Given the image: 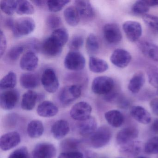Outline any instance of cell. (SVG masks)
<instances>
[{
    "label": "cell",
    "instance_id": "1",
    "mask_svg": "<svg viewBox=\"0 0 158 158\" xmlns=\"http://www.w3.org/2000/svg\"><path fill=\"white\" fill-rule=\"evenodd\" d=\"M35 28V21L31 17H24L15 21L12 31L15 37L19 38L31 34Z\"/></svg>",
    "mask_w": 158,
    "mask_h": 158
},
{
    "label": "cell",
    "instance_id": "2",
    "mask_svg": "<svg viewBox=\"0 0 158 158\" xmlns=\"http://www.w3.org/2000/svg\"><path fill=\"white\" fill-rule=\"evenodd\" d=\"M112 133L109 127L102 126L91 135L90 144L93 148H99L106 146L110 140Z\"/></svg>",
    "mask_w": 158,
    "mask_h": 158
},
{
    "label": "cell",
    "instance_id": "3",
    "mask_svg": "<svg viewBox=\"0 0 158 158\" xmlns=\"http://www.w3.org/2000/svg\"><path fill=\"white\" fill-rule=\"evenodd\" d=\"M85 57L78 51H71L65 56L64 65L71 71H80L85 68Z\"/></svg>",
    "mask_w": 158,
    "mask_h": 158
},
{
    "label": "cell",
    "instance_id": "4",
    "mask_svg": "<svg viewBox=\"0 0 158 158\" xmlns=\"http://www.w3.org/2000/svg\"><path fill=\"white\" fill-rule=\"evenodd\" d=\"M81 92V87L79 85L66 86L59 93V101L63 105H70L80 97Z\"/></svg>",
    "mask_w": 158,
    "mask_h": 158
},
{
    "label": "cell",
    "instance_id": "5",
    "mask_svg": "<svg viewBox=\"0 0 158 158\" xmlns=\"http://www.w3.org/2000/svg\"><path fill=\"white\" fill-rule=\"evenodd\" d=\"M60 40L51 35L43 41L41 46V50L46 56L55 57L59 56L62 51L64 46Z\"/></svg>",
    "mask_w": 158,
    "mask_h": 158
},
{
    "label": "cell",
    "instance_id": "6",
    "mask_svg": "<svg viewBox=\"0 0 158 158\" xmlns=\"http://www.w3.org/2000/svg\"><path fill=\"white\" fill-rule=\"evenodd\" d=\"M114 81L107 76H99L94 78L91 85V89L98 95H106L113 89Z\"/></svg>",
    "mask_w": 158,
    "mask_h": 158
},
{
    "label": "cell",
    "instance_id": "7",
    "mask_svg": "<svg viewBox=\"0 0 158 158\" xmlns=\"http://www.w3.org/2000/svg\"><path fill=\"white\" fill-rule=\"evenodd\" d=\"M41 81L43 87L48 93H55L59 89V79L53 69L49 68L45 70L41 76Z\"/></svg>",
    "mask_w": 158,
    "mask_h": 158
},
{
    "label": "cell",
    "instance_id": "8",
    "mask_svg": "<svg viewBox=\"0 0 158 158\" xmlns=\"http://www.w3.org/2000/svg\"><path fill=\"white\" fill-rule=\"evenodd\" d=\"M92 108L85 102H80L75 104L70 110V115L74 120L82 121L91 116Z\"/></svg>",
    "mask_w": 158,
    "mask_h": 158
},
{
    "label": "cell",
    "instance_id": "9",
    "mask_svg": "<svg viewBox=\"0 0 158 158\" xmlns=\"http://www.w3.org/2000/svg\"><path fill=\"white\" fill-rule=\"evenodd\" d=\"M19 99V93L15 89L5 90L0 96V106L3 110H10L15 107Z\"/></svg>",
    "mask_w": 158,
    "mask_h": 158
},
{
    "label": "cell",
    "instance_id": "10",
    "mask_svg": "<svg viewBox=\"0 0 158 158\" xmlns=\"http://www.w3.org/2000/svg\"><path fill=\"white\" fill-rule=\"evenodd\" d=\"M56 149L54 145L50 143H40L34 148L32 158H54Z\"/></svg>",
    "mask_w": 158,
    "mask_h": 158
},
{
    "label": "cell",
    "instance_id": "11",
    "mask_svg": "<svg viewBox=\"0 0 158 158\" xmlns=\"http://www.w3.org/2000/svg\"><path fill=\"white\" fill-rule=\"evenodd\" d=\"M123 27L127 37L131 42L137 41L142 35V27L138 22L127 21L124 23Z\"/></svg>",
    "mask_w": 158,
    "mask_h": 158
},
{
    "label": "cell",
    "instance_id": "12",
    "mask_svg": "<svg viewBox=\"0 0 158 158\" xmlns=\"http://www.w3.org/2000/svg\"><path fill=\"white\" fill-rule=\"evenodd\" d=\"M103 34L106 41L111 44H117L121 42L122 35L118 25L113 23L104 26Z\"/></svg>",
    "mask_w": 158,
    "mask_h": 158
},
{
    "label": "cell",
    "instance_id": "13",
    "mask_svg": "<svg viewBox=\"0 0 158 158\" xmlns=\"http://www.w3.org/2000/svg\"><path fill=\"white\" fill-rule=\"evenodd\" d=\"M131 54L123 49L115 50L110 58L112 63L120 68L127 67L131 61Z\"/></svg>",
    "mask_w": 158,
    "mask_h": 158
},
{
    "label": "cell",
    "instance_id": "14",
    "mask_svg": "<svg viewBox=\"0 0 158 158\" xmlns=\"http://www.w3.org/2000/svg\"><path fill=\"white\" fill-rule=\"evenodd\" d=\"M21 141V136L18 132H9L1 137L0 148L2 150L7 151L19 145Z\"/></svg>",
    "mask_w": 158,
    "mask_h": 158
},
{
    "label": "cell",
    "instance_id": "15",
    "mask_svg": "<svg viewBox=\"0 0 158 158\" xmlns=\"http://www.w3.org/2000/svg\"><path fill=\"white\" fill-rule=\"evenodd\" d=\"M38 64V57L34 52L30 51L26 52L20 60V67L23 70L27 72L35 71Z\"/></svg>",
    "mask_w": 158,
    "mask_h": 158
},
{
    "label": "cell",
    "instance_id": "16",
    "mask_svg": "<svg viewBox=\"0 0 158 158\" xmlns=\"http://www.w3.org/2000/svg\"><path fill=\"white\" fill-rule=\"evenodd\" d=\"M139 131L135 127H125L120 130L116 135V142L119 145H124L138 137Z\"/></svg>",
    "mask_w": 158,
    "mask_h": 158
},
{
    "label": "cell",
    "instance_id": "17",
    "mask_svg": "<svg viewBox=\"0 0 158 158\" xmlns=\"http://www.w3.org/2000/svg\"><path fill=\"white\" fill-rule=\"evenodd\" d=\"M75 3L80 18L89 20L94 17V10L89 1L77 0L75 2Z\"/></svg>",
    "mask_w": 158,
    "mask_h": 158
},
{
    "label": "cell",
    "instance_id": "18",
    "mask_svg": "<svg viewBox=\"0 0 158 158\" xmlns=\"http://www.w3.org/2000/svg\"><path fill=\"white\" fill-rule=\"evenodd\" d=\"M52 134L54 138L57 139L64 138L70 131L69 123L65 120H58L55 122L51 127Z\"/></svg>",
    "mask_w": 158,
    "mask_h": 158
},
{
    "label": "cell",
    "instance_id": "19",
    "mask_svg": "<svg viewBox=\"0 0 158 158\" xmlns=\"http://www.w3.org/2000/svg\"><path fill=\"white\" fill-rule=\"evenodd\" d=\"M139 48L145 56L158 62V46L147 41H141L138 44Z\"/></svg>",
    "mask_w": 158,
    "mask_h": 158
},
{
    "label": "cell",
    "instance_id": "20",
    "mask_svg": "<svg viewBox=\"0 0 158 158\" xmlns=\"http://www.w3.org/2000/svg\"><path fill=\"white\" fill-rule=\"evenodd\" d=\"M59 109L52 102L45 101L39 105L37 113L39 115L43 117H52L58 114Z\"/></svg>",
    "mask_w": 158,
    "mask_h": 158
},
{
    "label": "cell",
    "instance_id": "21",
    "mask_svg": "<svg viewBox=\"0 0 158 158\" xmlns=\"http://www.w3.org/2000/svg\"><path fill=\"white\" fill-rule=\"evenodd\" d=\"M130 114L134 119L143 124H148L151 121L149 113L141 106H133L130 110Z\"/></svg>",
    "mask_w": 158,
    "mask_h": 158
},
{
    "label": "cell",
    "instance_id": "22",
    "mask_svg": "<svg viewBox=\"0 0 158 158\" xmlns=\"http://www.w3.org/2000/svg\"><path fill=\"white\" fill-rule=\"evenodd\" d=\"M20 84L27 89H33L40 85V79L37 74L27 73L23 74L20 77Z\"/></svg>",
    "mask_w": 158,
    "mask_h": 158
},
{
    "label": "cell",
    "instance_id": "23",
    "mask_svg": "<svg viewBox=\"0 0 158 158\" xmlns=\"http://www.w3.org/2000/svg\"><path fill=\"white\" fill-rule=\"evenodd\" d=\"M97 120L92 116L84 121H80L78 125V130L80 135L83 136L91 135L97 129Z\"/></svg>",
    "mask_w": 158,
    "mask_h": 158
},
{
    "label": "cell",
    "instance_id": "24",
    "mask_svg": "<svg viewBox=\"0 0 158 158\" xmlns=\"http://www.w3.org/2000/svg\"><path fill=\"white\" fill-rule=\"evenodd\" d=\"M38 94L32 90H28L23 94L21 102V107L25 110H32L36 105Z\"/></svg>",
    "mask_w": 158,
    "mask_h": 158
},
{
    "label": "cell",
    "instance_id": "25",
    "mask_svg": "<svg viewBox=\"0 0 158 158\" xmlns=\"http://www.w3.org/2000/svg\"><path fill=\"white\" fill-rule=\"evenodd\" d=\"M145 77L141 72L136 73L130 79L128 85V89L130 92L134 94L138 93L144 85Z\"/></svg>",
    "mask_w": 158,
    "mask_h": 158
},
{
    "label": "cell",
    "instance_id": "26",
    "mask_svg": "<svg viewBox=\"0 0 158 158\" xmlns=\"http://www.w3.org/2000/svg\"><path fill=\"white\" fill-rule=\"evenodd\" d=\"M104 117L108 123L113 127H120L123 123V115L117 110L108 111L105 113Z\"/></svg>",
    "mask_w": 158,
    "mask_h": 158
},
{
    "label": "cell",
    "instance_id": "27",
    "mask_svg": "<svg viewBox=\"0 0 158 158\" xmlns=\"http://www.w3.org/2000/svg\"><path fill=\"white\" fill-rule=\"evenodd\" d=\"M44 127L43 123L38 120H34L28 123L27 132L28 136L31 138H38L43 135Z\"/></svg>",
    "mask_w": 158,
    "mask_h": 158
},
{
    "label": "cell",
    "instance_id": "28",
    "mask_svg": "<svg viewBox=\"0 0 158 158\" xmlns=\"http://www.w3.org/2000/svg\"><path fill=\"white\" fill-rule=\"evenodd\" d=\"M89 66L90 71L97 73H104L109 68V65L105 61L94 56L89 57Z\"/></svg>",
    "mask_w": 158,
    "mask_h": 158
},
{
    "label": "cell",
    "instance_id": "29",
    "mask_svg": "<svg viewBox=\"0 0 158 158\" xmlns=\"http://www.w3.org/2000/svg\"><path fill=\"white\" fill-rule=\"evenodd\" d=\"M64 19L69 25L76 27L79 24L80 17L76 8L74 6H69L64 12Z\"/></svg>",
    "mask_w": 158,
    "mask_h": 158
},
{
    "label": "cell",
    "instance_id": "30",
    "mask_svg": "<svg viewBox=\"0 0 158 158\" xmlns=\"http://www.w3.org/2000/svg\"><path fill=\"white\" fill-rule=\"evenodd\" d=\"M17 84V76L14 72H9L0 82V89L1 90L13 89Z\"/></svg>",
    "mask_w": 158,
    "mask_h": 158
},
{
    "label": "cell",
    "instance_id": "31",
    "mask_svg": "<svg viewBox=\"0 0 158 158\" xmlns=\"http://www.w3.org/2000/svg\"><path fill=\"white\" fill-rule=\"evenodd\" d=\"M99 48V42L98 38L94 34H90L88 36L86 42V49L88 53L90 55L97 54Z\"/></svg>",
    "mask_w": 158,
    "mask_h": 158
},
{
    "label": "cell",
    "instance_id": "32",
    "mask_svg": "<svg viewBox=\"0 0 158 158\" xmlns=\"http://www.w3.org/2000/svg\"><path fill=\"white\" fill-rule=\"evenodd\" d=\"M35 10L33 5L29 2L26 0L17 1L16 13L20 15H30L35 13Z\"/></svg>",
    "mask_w": 158,
    "mask_h": 158
},
{
    "label": "cell",
    "instance_id": "33",
    "mask_svg": "<svg viewBox=\"0 0 158 158\" xmlns=\"http://www.w3.org/2000/svg\"><path fill=\"white\" fill-rule=\"evenodd\" d=\"M81 141L74 138H68L61 142L60 147L64 152L77 151L80 147Z\"/></svg>",
    "mask_w": 158,
    "mask_h": 158
},
{
    "label": "cell",
    "instance_id": "34",
    "mask_svg": "<svg viewBox=\"0 0 158 158\" xmlns=\"http://www.w3.org/2000/svg\"><path fill=\"white\" fill-rule=\"evenodd\" d=\"M17 6V1L15 0H3L0 3L2 11L9 15H13L16 13Z\"/></svg>",
    "mask_w": 158,
    "mask_h": 158
},
{
    "label": "cell",
    "instance_id": "35",
    "mask_svg": "<svg viewBox=\"0 0 158 158\" xmlns=\"http://www.w3.org/2000/svg\"><path fill=\"white\" fill-rule=\"evenodd\" d=\"M123 146L121 148L122 151L129 154L135 155L141 151V144L138 141H131Z\"/></svg>",
    "mask_w": 158,
    "mask_h": 158
},
{
    "label": "cell",
    "instance_id": "36",
    "mask_svg": "<svg viewBox=\"0 0 158 158\" xmlns=\"http://www.w3.org/2000/svg\"><path fill=\"white\" fill-rule=\"evenodd\" d=\"M70 2L68 0H51L47 1V4L50 11L56 13L61 10Z\"/></svg>",
    "mask_w": 158,
    "mask_h": 158
},
{
    "label": "cell",
    "instance_id": "37",
    "mask_svg": "<svg viewBox=\"0 0 158 158\" xmlns=\"http://www.w3.org/2000/svg\"><path fill=\"white\" fill-rule=\"evenodd\" d=\"M24 46L16 45L11 48L7 54V57L11 61H15L19 59L21 54L24 50Z\"/></svg>",
    "mask_w": 158,
    "mask_h": 158
},
{
    "label": "cell",
    "instance_id": "38",
    "mask_svg": "<svg viewBox=\"0 0 158 158\" xmlns=\"http://www.w3.org/2000/svg\"><path fill=\"white\" fill-rule=\"evenodd\" d=\"M144 150L148 154H158V136L153 137L149 139L145 144Z\"/></svg>",
    "mask_w": 158,
    "mask_h": 158
},
{
    "label": "cell",
    "instance_id": "39",
    "mask_svg": "<svg viewBox=\"0 0 158 158\" xmlns=\"http://www.w3.org/2000/svg\"><path fill=\"white\" fill-rule=\"evenodd\" d=\"M84 43V37L81 35H75L69 41L68 47L71 51H77L82 48Z\"/></svg>",
    "mask_w": 158,
    "mask_h": 158
},
{
    "label": "cell",
    "instance_id": "40",
    "mask_svg": "<svg viewBox=\"0 0 158 158\" xmlns=\"http://www.w3.org/2000/svg\"><path fill=\"white\" fill-rule=\"evenodd\" d=\"M132 10L136 14H145L149 10V7L146 4L144 0L137 1L132 6Z\"/></svg>",
    "mask_w": 158,
    "mask_h": 158
},
{
    "label": "cell",
    "instance_id": "41",
    "mask_svg": "<svg viewBox=\"0 0 158 158\" xmlns=\"http://www.w3.org/2000/svg\"><path fill=\"white\" fill-rule=\"evenodd\" d=\"M149 82L152 86L158 89V68L150 67L147 71Z\"/></svg>",
    "mask_w": 158,
    "mask_h": 158
},
{
    "label": "cell",
    "instance_id": "42",
    "mask_svg": "<svg viewBox=\"0 0 158 158\" xmlns=\"http://www.w3.org/2000/svg\"><path fill=\"white\" fill-rule=\"evenodd\" d=\"M142 19L149 27L158 32V16L145 14L142 17Z\"/></svg>",
    "mask_w": 158,
    "mask_h": 158
},
{
    "label": "cell",
    "instance_id": "43",
    "mask_svg": "<svg viewBox=\"0 0 158 158\" xmlns=\"http://www.w3.org/2000/svg\"><path fill=\"white\" fill-rule=\"evenodd\" d=\"M61 19L60 17L55 15H51L47 18V25L51 29H56L61 25Z\"/></svg>",
    "mask_w": 158,
    "mask_h": 158
},
{
    "label": "cell",
    "instance_id": "44",
    "mask_svg": "<svg viewBox=\"0 0 158 158\" xmlns=\"http://www.w3.org/2000/svg\"><path fill=\"white\" fill-rule=\"evenodd\" d=\"M8 158H31L27 148L22 147L13 152Z\"/></svg>",
    "mask_w": 158,
    "mask_h": 158
},
{
    "label": "cell",
    "instance_id": "45",
    "mask_svg": "<svg viewBox=\"0 0 158 158\" xmlns=\"http://www.w3.org/2000/svg\"><path fill=\"white\" fill-rule=\"evenodd\" d=\"M84 154L79 151L64 152L61 153L58 158H83Z\"/></svg>",
    "mask_w": 158,
    "mask_h": 158
},
{
    "label": "cell",
    "instance_id": "46",
    "mask_svg": "<svg viewBox=\"0 0 158 158\" xmlns=\"http://www.w3.org/2000/svg\"><path fill=\"white\" fill-rule=\"evenodd\" d=\"M7 48V40L4 33L2 30L0 32V55L1 58L2 57L5 53Z\"/></svg>",
    "mask_w": 158,
    "mask_h": 158
},
{
    "label": "cell",
    "instance_id": "47",
    "mask_svg": "<svg viewBox=\"0 0 158 158\" xmlns=\"http://www.w3.org/2000/svg\"><path fill=\"white\" fill-rule=\"evenodd\" d=\"M150 107L152 112L156 115H158V98H155L151 101Z\"/></svg>",
    "mask_w": 158,
    "mask_h": 158
},
{
    "label": "cell",
    "instance_id": "48",
    "mask_svg": "<svg viewBox=\"0 0 158 158\" xmlns=\"http://www.w3.org/2000/svg\"><path fill=\"white\" fill-rule=\"evenodd\" d=\"M152 130L154 133L158 134V118L154 120L151 126Z\"/></svg>",
    "mask_w": 158,
    "mask_h": 158
},
{
    "label": "cell",
    "instance_id": "49",
    "mask_svg": "<svg viewBox=\"0 0 158 158\" xmlns=\"http://www.w3.org/2000/svg\"><path fill=\"white\" fill-rule=\"evenodd\" d=\"M144 1L149 7L158 6V0H144Z\"/></svg>",
    "mask_w": 158,
    "mask_h": 158
},
{
    "label": "cell",
    "instance_id": "50",
    "mask_svg": "<svg viewBox=\"0 0 158 158\" xmlns=\"http://www.w3.org/2000/svg\"><path fill=\"white\" fill-rule=\"evenodd\" d=\"M5 24L6 26L8 27L10 29H12L13 27L15 21L13 19V18H8L6 19L5 21Z\"/></svg>",
    "mask_w": 158,
    "mask_h": 158
},
{
    "label": "cell",
    "instance_id": "51",
    "mask_svg": "<svg viewBox=\"0 0 158 158\" xmlns=\"http://www.w3.org/2000/svg\"><path fill=\"white\" fill-rule=\"evenodd\" d=\"M96 156V153H94V152L87 151L85 152V154H84L83 158H95Z\"/></svg>",
    "mask_w": 158,
    "mask_h": 158
},
{
    "label": "cell",
    "instance_id": "52",
    "mask_svg": "<svg viewBox=\"0 0 158 158\" xmlns=\"http://www.w3.org/2000/svg\"><path fill=\"white\" fill-rule=\"evenodd\" d=\"M32 2L36 5V6H38V7H42L45 5V4H47V1H33Z\"/></svg>",
    "mask_w": 158,
    "mask_h": 158
},
{
    "label": "cell",
    "instance_id": "53",
    "mask_svg": "<svg viewBox=\"0 0 158 158\" xmlns=\"http://www.w3.org/2000/svg\"><path fill=\"white\" fill-rule=\"evenodd\" d=\"M138 158H148L147 157H144V156H140V157H138Z\"/></svg>",
    "mask_w": 158,
    "mask_h": 158
},
{
    "label": "cell",
    "instance_id": "54",
    "mask_svg": "<svg viewBox=\"0 0 158 158\" xmlns=\"http://www.w3.org/2000/svg\"></svg>",
    "mask_w": 158,
    "mask_h": 158
}]
</instances>
